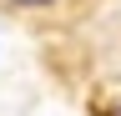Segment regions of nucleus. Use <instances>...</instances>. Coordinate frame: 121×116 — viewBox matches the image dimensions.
<instances>
[{
	"instance_id": "1",
	"label": "nucleus",
	"mask_w": 121,
	"mask_h": 116,
	"mask_svg": "<svg viewBox=\"0 0 121 116\" xmlns=\"http://www.w3.org/2000/svg\"><path fill=\"white\" fill-rule=\"evenodd\" d=\"M10 5H20V10H45V5H56V0H10Z\"/></svg>"
},
{
	"instance_id": "2",
	"label": "nucleus",
	"mask_w": 121,
	"mask_h": 116,
	"mask_svg": "<svg viewBox=\"0 0 121 116\" xmlns=\"http://www.w3.org/2000/svg\"><path fill=\"white\" fill-rule=\"evenodd\" d=\"M116 116H121V101H116Z\"/></svg>"
}]
</instances>
